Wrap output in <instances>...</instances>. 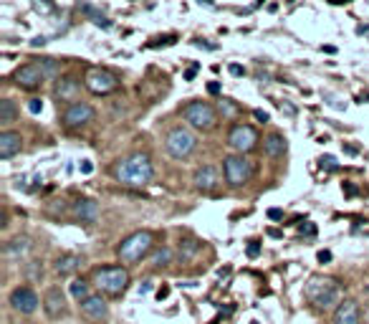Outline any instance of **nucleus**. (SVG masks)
<instances>
[{"instance_id":"10","label":"nucleus","mask_w":369,"mask_h":324,"mask_svg":"<svg viewBox=\"0 0 369 324\" xmlns=\"http://www.w3.org/2000/svg\"><path fill=\"white\" fill-rule=\"evenodd\" d=\"M46 79L48 76H46V72H43L41 61L23 63V66H18L16 72H13V84H16L18 89H28V91L41 89V84Z\"/></svg>"},{"instance_id":"28","label":"nucleus","mask_w":369,"mask_h":324,"mask_svg":"<svg viewBox=\"0 0 369 324\" xmlns=\"http://www.w3.org/2000/svg\"><path fill=\"white\" fill-rule=\"evenodd\" d=\"M41 66H43L46 76H56V74H58V63H56L54 58H41Z\"/></svg>"},{"instance_id":"13","label":"nucleus","mask_w":369,"mask_h":324,"mask_svg":"<svg viewBox=\"0 0 369 324\" xmlns=\"http://www.w3.org/2000/svg\"><path fill=\"white\" fill-rule=\"evenodd\" d=\"M91 119H94V109H91L87 102L69 104V107H66V111H63V125L69 127V129H79V127H87Z\"/></svg>"},{"instance_id":"43","label":"nucleus","mask_w":369,"mask_h":324,"mask_svg":"<svg viewBox=\"0 0 369 324\" xmlns=\"http://www.w3.org/2000/svg\"><path fill=\"white\" fill-rule=\"evenodd\" d=\"M331 3H349V0H331Z\"/></svg>"},{"instance_id":"20","label":"nucleus","mask_w":369,"mask_h":324,"mask_svg":"<svg viewBox=\"0 0 369 324\" xmlns=\"http://www.w3.org/2000/svg\"><path fill=\"white\" fill-rule=\"evenodd\" d=\"M28 251H31V238H28V236L10 238L8 244H5V248H3L5 259H10V261H21V259H23Z\"/></svg>"},{"instance_id":"12","label":"nucleus","mask_w":369,"mask_h":324,"mask_svg":"<svg viewBox=\"0 0 369 324\" xmlns=\"http://www.w3.org/2000/svg\"><path fill=\"white\" fill-rule=\"evenodd\" d=\"M8 301H10V307L16 309L18 314H33V312L38 309V304H41L38 294L33 292L31 286H18V289H13Z\"/></svg>"},{"instance_id":"8","label":"nucleus","mask_w":369,"mask_h":324,"mask_svg":"<svg viewBox=\"0 0 369 324\" xmlns=\"http://www.w3.org/2000/svg\"><path fill=\"white\" fill-rule=\"evenodd\" d=\"M84 87L96 96H107L111 91L119 89V76L109 69H102V66H91L84 76Z\"/></svg>"},{"instance_id":"29","label":"nucleus","mask_w":369,"mask_h":324,"mask_svg":"<svg viewBox=\"0 0 369 324\" xmlns=\"http://www.w3.org/2000/svg\"><path fill=\"white\" fill-rule=\"evenodd\" d=\"M43 277V266H41V261H31L28 263V279L31 281H36V279Z\"/></svg>"},{"instance_id":"31","label":"nucleus","mask_w":369,"mask_h":324,"mask_svg":"<svg viewBox=\"0 0 369 324\" xmlns=\"http://www.w3.org/2000/svg\"><path fill=\"white\" fill-rule=\"evenodd\" d=\"M28 109H31V114H38V111H43V102H41V99H31V102H28Z\"/></svg>"},{"instance_id":"26","label":"nucleus","mask_w":369,"mask_h":324,"mask_svg":"<svg viewBox=\"0 0 369 324\" xmlns=\"http://www.w3.org/2000/svg\"><path fill=\"white\" fill-rule=\"evenodd\" d=\"M71 296L76 301H84L87 296H91V292H89V284L84 281V279H76V281H71Z\"/></svg>"},{"instance_id":"9","label":"nucleus","mask_w":369,"mask_h":324,"mask_svg":"<svg viewBox=\"0 0 369 324\" xmlns=\"http://www.w3.org/2000/svg\"><path fill=\"white\" fill-rule=\"evenodd\" d=\"M260 137L256 132V127L251 125H233L228 132V147L238 155H248L258 147Z\"/></svg>"},{"instance_id":"24","label":"nucleus","mask_w":369,"mask_h":324,"mask_svg":"<svg viewBox=\"0 0 369 324\" xmlns=\"http://www.w3.org/2000/svg\"><path fill=\"white\" fill-rule=\"evenodd\" d=\"M200 248H203L200 241H195V238H185V241H180V259L182 261L195 259V253H200Z\"/></svg>"},{"instance_id":"39","label":"nucleus","mask_w":369,"mask_h":324,"mask_svg":"<svg viewBox=\"0 0 369 324\" xmlns=\"http://www.w3.org/2000/svg\"><path fill=\"white\" fill-rule=\"evenodd\" d=\"M256 119H258V122H268V114H266V111L256 109Z\"/></svg>"},{"instance_id":"33","label":"nucleus","mask_w":369,"mask_h":324,"mask_svg":"<svg viewBox=\"0 0 369 324\" xmlns=\"http://www.w3.org/2000/svg\"><path fill=\"white\" fill-rule=\"evenodd\" d=\"M268 218H271V221H283V210L271 208V210H268Z\"/></svg>"},{"instance_id":"19","label":"nucleus","mask_w":369,"mask_h":324,"mask_svg":"<svg viewBox=\"0 0 369 324\" xmlns=\"http://www.w3.org/2000/svg\"><path fill=\"white\" fill-rule=\"evenodd\" d=\"M71 213H74V218L81 223H94L96 218H99V206H96L94 200L89 198H81L74 203V208H71Z\"/></svg>"},{"instance_id":"4","label":"nucleus","mask_w":369,"mask_h":324,"mask_svg":"<svg viewBox=\"0 0 369 324\" xmlns=\"http://www.w3.org/2000/svg\"><path fill=\"white\" fill-rule=\"evenodd\" d=\"M129 281H132V277H129L126 266H99L91 271V284L99 289V294L111 296V299L122 296L129 289Z\"/></svg>"},{"instance_id":"6","label":"nucleus","mask_w":369,"mask_h":324,"mask_svg":"<svg viewBox=\"0 0 369 324\" xmlns=\"http://www.w3.org/2000/svg\"><path fill=\"white\" fill-rule=\"evenodd\" d=\"M253 162L245 155H228V158H223V177L228 182L230 188H243L245 182H251L253 177Z\"/></svg>"},{"instance_id":"27","label":"nucleus","mask_w":369,"mask_h":324,"mask_svg":"<svg viewBox=\"0 0 369 324\" xmlns=\"http://www.w3.org/2000/svg\"><path fill=\"white\" fill-rule=\"evenodd\" d=\"M31 6L36 13H41V16H48V13H54L56 10L54 0H31Z\"/></svg>"},{"instance_id":"17","label":"nucleus","mask_w":369,"mask_h":324,"mask_svg":"<svg viewBox=\"0 0 369 324\" xmlns=\"http://www.w3.org/2000/svg\"><path fill=\"white\" fill-rule=\"evenodd\" d=\"M359 322H361V312L354 299H342L339 307L334 309V314H331V324H359Z\"/></svg>"},{"instance_id":"25","label":"nucleus","mask_w":369,"mask_h":324,"mask_svg":"<svg viewBox=\"0 0 369 324\" xmlns=\"http://www.w3.org/2000/svg\"><path fill=\"white\" fill-rule=\"evenodd\" d=\"M18 117V107L10 99H3L0 102V125H10V122H16Z\"/></svg>"},{"instance_id":"23","label":"nucleus","mask_w":369,"mask_h":324,"mask_svg":"<svg viewBox=\"0 0 369 324\" xmlns=\"http://www.w3.org/2000/svg\"><path fill=\"white\" fill-rule=\"evenodd\" d=\"M175 259L172 248H167V246H159V248H155L150 256V263L155 266V269H165V266H170Z\"/></svg>"},{"instance_id":"40","label":"nucleus","mask_w":369,"mask_h":324,"mask_svg":"<svg viewBox=\"0 0 369 324\" xmlns=\"http://www.w3.org/2000/svg\"><path fill=\"white\" fill-rule=\"evenodd\" d=\"M322 165H326L329 170H334V167H337V165H334V158H324V160H322Z\"/></svg>"},{"instance_id":"15","label":"nucleus","mask_w":369,"mask_h":324,"mask_svg":"<svg viewBox=\"0 0 369 324\" xmlns=\"http://www.w3.org/2000/svg\"><path fill=\"white\" fill-rule=\"evenodd\" d=\"M192 182H195L197 193H215L220 188V170L215 165L197 167L195 175H192Z\"/></svg>"},{"instance_id":"32","label":"nucleus","mask_w":369,"mask_h":324,"mask_svg":"<svg viewBox=\"0 0 369 324\" xmlns=\"http://www.w3.org/2000/svg\"><path fill=\"white\" fill-rule=\"evenodd\" d=\"M260 253V246H258V241H251V244H248V256H251V259H256V256H258Z\"/></svg>"},{"instance_id":"2","label":"nucleus","mask_w":369,"mask_h":324,"mask_svg":"<svg viewBox=\"0 0 369 324\" xmlns=\"http://www.w3.org/2000/svg\"><path fill=\"white\" fill-rule=\"evenodd\" d=\"M304 296L314 309L326 312V309L339 307V281L331 277H311L304 286Z\"/></svg>"},{"instance_id":"5","label":"nucleus","mask_w":369,"mask_h":324,"mask_svg":"<svg viewBox=\"0 0 369 324\" xmlns=\"http://www.w3.org/2000/svg\"><path fill=\"white\" fill-rule=\"evenodd\" d=\"M182 117L197 132H212L218 127V111L208 102H190L182 107Z\"/></svg>"},{"instance_id":"3","label":"nucleus","mask_w":369,"mask_h":324,"mask_svg":"<svg viewBox=\"0 0 369 324\" xmlns=\"http://www.w3.org/2000/svg\"><path fill=\"white\" fill-rule=\"evenodd\" d=\"M155 241L157 236L152 230H134L126 238H122V244L117 246V259L124 263H139L142 259L152 256L155 251Z\"/></svg>"},{"instance_id":"30","label":"nucleus","mask_w":369,"mask_h":324,"mask_svg":"<svg viewBox=\"0 0 369 324\" xmlns=\"http://www.w3.org/2000/svg\"><path fill=\"white\" fill-rule=\"evenodd\" d=\"M220 111H223V117H236L238 107L233 102H228V99H223V102H220Z\"/></svg>"},{"instance_id":"18","label":"nucleus","mask_w":369,"mask_h":324,"mask_svg":"<svg viewBox=\"0 0 369 324\" xmlns=\"http://www.w3.org/2000/svg\"><path fill=\"white\" fill-rule=\"evenodd\" d=\"M21 150H23V137L18 135V132H13V129L0 132V160L16 158Z\"/></svg>"},{"instance_id":"42","label":"nucleus","mask_w":369,"mask_h":324,"mask_svg":"<svg viewBox=\"0 0 369 324\" xmlns=\"http://www.w3.org/2000/svg\"><path fill=\"white\" fill-rule=\"evenodd\" d=\"M361 319H364V324H369V301H367V307H364V314H361Z\"/></svg>"},{"instance_id":"14","label":"nucleus","mask_w":369,"mask_h":324,"mask_svg":"<svg viewBox=\"0 0 369 324\" xmlns=\"http://www.w3.org/2000/svg\"><path fill=\"white\" fill-rule=\"evenodd\" d=\"M43 312H46L48 319H61V316H66L69 307H66V294L61 292V286H51L43 294Z\"/></svg>"},{"instance_id":"36","label":"nucleus","mask_w":369,"mask_h":324,"mask_svg":"<svg viewBox=\"0 0 369 324\" xmlns=\"http://www.w3.org/2000/svg\"><path fill=\"white\" fill-rule=\"evenodd\" d=\"M319 261H322V263L331 261V253L329 251H319Z\"/></svg>"},{"instance_id":"35","label":"nucleus","mask_w":369,"mask_h":324,"mask_svg":"<svg viewBox=\"0 0 369 324\" xmlns=\"http://www.w3.org/2000/svg\"><path fill=\"white\" fill-rule=\"evenodd\" d=\"M91 170H94V165H91L89 160H84V162H81V173H84V175H89V173H91Z\"/></svg>"},{"instance_id":"1","label":"nucleus","mask_w":369,"mask_h":324,"mask_svg":"<svg viewBox=\"0 0 369 324\" xmlns=\"http://www.w3.org/2000/svg\"><path fill=\"white\" fill-rule=\"evenodd\" d=\"M114 177L122 185H126V188H144L155 177V167H152L150 155L134 152L129 158L119 160V165L114 167Z\"/></svg>"},{"instance_id":"7","label":"nucleus","mask_w":369,"mask_h":324,"mask_svg":"<svg viewBox=\"0 0 369 324\" xmlns=\"http://www.w3.org/2000/svg\"><path fill=\"white\" fill-rule=\"evenodd\" d=\"M165 150L175 160H188L197 150V140L188 127H172L165 135Z\"/></svg>"},{"instance_id":"37","label":"nucleus","mask_w":369,"mask_h":324,"mask_svg":"<svg viewBox=\"0 0 369 324\" xmlns=\"http://www.w3.org/2000/svg\"><path fill=\"white\" fill-rule=\"evenodd\" d=\"M230 74H233V76H243V69H241V66H236V63H233V66H230Z\"/></svg>"},{"instance_id":"34","label":"nucleus","mask_w":369,"mask_h":324,"mask_svg":"<svg viewBox=\"0 0 369 324\" xmlns=\"http://www.w3.org/2000/svg\"><path fill=\"white\" fill-rule=\"evenodd\" d=\"M195 74H197V63H192V66H190L188 72H185V79L192 81V79H195Z\"/></svg>"},{"instance_id":"22","label":"nucleus","mask_w":369,"mask_h":324,"mask_svg":"<svg viewBox=\"0 0 369 324\" xmlns=\"http://www.w3.org/2000/svg\"><path fill=\"white\" fill-rule=\"evenodd\" d=\"M263 150H266L268 158H283L286 155V150H289V142H286V137L278 135V132H273V135H268L266 140H263Z\"/></svg>"},{"instance_id":"41","label":"nucleus","mask_w":369,"mask_h":324,"mask_svg":"<svg viewBox=\"0 0 369 324\" xmlns=\"http://www.w3.org/2000/svg\"><path fill=\"white\" fill-rule=\"evenodd\" d=\"M208 91H210V94H218L220 87H218V84H208Z\"/></svg>"},{"instance_id":"16","label":"nucleus","mask_w":369,"mask_h":324,"mask_svg":"<svg viewBox=\"0 0 369 324\" xmlns=\"http://www.w3.org/2000/svg\"><path fill=\"white\" fill-rule=\"evenodd\" d=\"M79 94H81V81L79 79H74V76H63V79L56 81L54 96L58 99V102L76 104L79 102Z\"/></svg>"},{"instance_id":"11","label":"nucleus","mask_w":369,"mask_h":324,"mask_svg":"<svg viewBox=\"0 0 369 324\" xmlns=\"http://www.w3.org/2000/svg\"><path fill=\"white\" fill-rule=\"evenodd\" d=\"M79 314L87 319L89 324H102L109 316V304L104 299V294H91L84 301H79Z\"/></svg>"},{"instance_id":"21","label":"nucleus","mask_w":369,"mask_h":324,"mask_svg":"<svg viewBox=\"0 0 369 324\" xmlns=\"http://www.w3.org/2000/svg\"><path fill=\"white\" fill-rule=\"evenodd\" d=\"M81 256H76V253H61L58 259H56L54 269L58 277H71V274H76V271L81 269Z\"/></svg>"},{"instance_id":"38","label":"nucleus","mask_w":369,"mask_h":324,"mask_svg":"<svg viewBox=\"0 0 369 324\" xmlns=\"http://www.w3.org/2000/svg\"><path fill=\"white\" fill-rule=\"evenodd\" d=\"M150 292H152V284L150 281H144V284L139 286V294H150Z\"/></svg>"}]
</instances>
